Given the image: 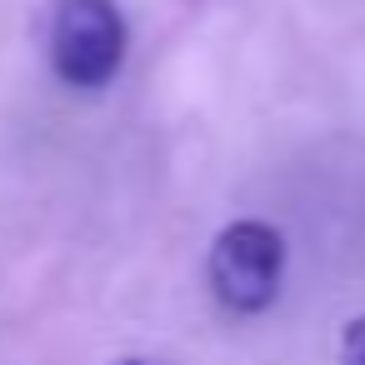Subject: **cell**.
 I'll return each instance as SVG.
<instances>
[{
    "label": "cell",
    "mask_w": 365,
    "mask_h": 365,
    "mask_svg": "<svg viewBox=\"0 0 365 365\" xmlns=\"http://www.w3.org/2000/svg\"><path fill=\"white\" fill-rule=\"evenodd\" d=\"M46 56L76 91H101L125 66V16L115 0H46Z\"/></svg>",
    "instance_id": "obj_1"
},
{
    "label": "cell",
    "mask_w": 365,
    "mask_h": 365,
    "mask_svg": "<svg viewBox=\"0 0 365 365\" xmlns=\"http://www.w3.org/2000/svg\"><path fill=\"white\" fill-rule=\"evenodd\" d=\"M210 290L230 315H260L280 295L285 275V240L270 220H235L210 245Z\"/></svg>",
    "instance_id": "obj_2"
},
{
    "label": "cell",
    "mask_w": 365,
    "mask_h": 365,
    "mask_svg": "<svg viewBox=\"0 0 365 365\" xmlns=\"http://www.w3.org/2000/svg\"><path fill=\"white\" fill-rule=\"evenodd\" d=\"M340 365H365V315L340 330Z\"/></svg>",
    "instance_id": "obj_3"
},
{
    "label": "cell",
    "mask_w": 365,
    "mask_h": 365,
    "mask_svg": "<svg viewBox=\"0 0 365 365\" xmlns=\"http://www.w3.org/2000/svg\"><path fill=\"white\" fill-rule=\"evenodd\" d=\"M110 365H150V360H135V355H125V360H110Z\"/></svg>",
    "instance_id": "obj_4"
}]
</instances>
